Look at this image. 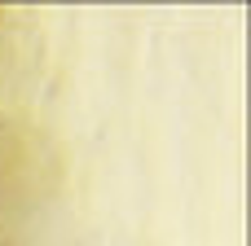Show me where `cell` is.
<instances>
[]
</instances>
